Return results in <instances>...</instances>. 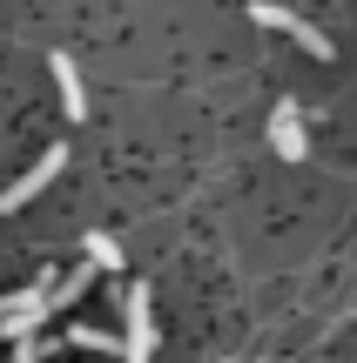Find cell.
<instances>
[{
    "instance_id": "cell-1",
    "label": "cell",
    "mask_w": 357,
    "mask_h": 363,
    "mask_svg": "<svg viewBox=\"0 0 357 363\" xmlns=\"http://www.w3.org/2000/svg\"><path fill=\"white\" fill-rule=\"evenodd\" d=\"M148 289L135 283L128 289V303H121V363H148L155 357V310H148Z\"/></svg>"
},
{
    "instance_id": "cell-2",
    "label": "cell",
    "mask_w": 357,
    "mask_h": 363,
    "mask_svg": "<svg viewBox=\"0 0 357 363\" xmlns=\"http://www.w3.org/2000/svg\"><path fill=\"white\" fill-rule=\"evenodd\" d=\"M250 21H256V27H277V34H290L297 48H304V54H317V61H331V54H337V48H331V34H317L304 13L277 7V0H256V7H250Z\"/></svg>"
},
{
    "instance_id": "cell-3",
    "label": "cell",
    "mask_w": 357,
    "mask_h": 363,
    "mask_svg": "<svg viewBox=\"0 0 357 363\" xmlns=\"http://www.w3.org/2000/svg\"><path fill=\"white\" fill-rule=\"evenodd\" d=\"M48 316H54L48 310V283H34V289H21V296L0 303V337H7V343H27Z\"/></svg>"
},
{
    "instance_id": "cell-4",
    "label": "cell",
    "mask_w": 357,
    "mask_h": 363,
    "mask_svg": "<svg viewBox=\"0 0 357 363\" xmlns=\"http://www.w3.org/2000/svg\"><path fill=\"white\" fill-rule=\"evenodd\" d=\"M61 169H67V142H54L48 155L34 162V169H21V175L7 182V195H0V216H13V208H27V202H34V195L48 189V182L61 175Z\"/></svg>"
},
{
    "instance_id": "cell-5",
    "label": "cell",
    "mask_w": 357,
    "mask_h": 363,
    "mask_svg": "<svg viewBox=\"0 0 357 363\" xmlns=\"http://www.w3.org/2000/svg\"><path fill=\"white\" fill-rule=\"evenodd\" d=\"M270 142H277L283 162H304L310 142H304V108L297 101H277V115H270Z\"/></svg>"
},
{
    "instance_id": "cell-6",
    "label": "cell",
    "mask_w": 357,
    "mask_h": 363,
    "mask_svg": "<svg viewBox=\"0 0 357 363\" xmlns=\"http://www.w3.org/2000/svg\"><path fill=\"white\" fill-rule=\"evenodd\" d=\"M54 88H61V108H67V121H88V88H81V74H75V54H54Z\"/></svg>"
},
{
    "instance_id": "cell-7",
    "label": "cell",
    "mask_w": 357,
    "mask_h": 363,
    "mask_svg": "<svg viewBox=\"0 0 357 363\" xmlns=\"http://www.w3.org/2000/svg\"><path fill=\"white\" fill-rule=\"evenodd\" d=\"M81 256H88V269H94V276H121V262H128V249H121L115 235H101V229H94L88 242H81Z\"/></svg>"
},
{
    "instance_id": "cell-8",
    "label": "cell",
    "mask_w": 357,
    "mask_h": 363,
    "mask_svg": "<svg viewBox=\"0 0 357 363\" xmlns=\"http://www.w3.org/2000/svg\"><path fill=\"white\" fill-rule=\"evenodd\" d=\"M67 343H75V350H94V357H121V337H115V330H101V323H75V330H67Z\"/></svg>"
},
{
    "instance_id": "cell-9",
    "label": "cell",
    "mask_w": 357,
    "mask_h": 363,
    "mask_svg": "<svg viewBox=\"0 0 357 363\" xmlns=\"http://www.w3.org/2000/svg\"><path fill=\"white\" fill-rule=\"evenodd\" d=\"M88 283H94V269H88V262H81V269H67V276H61V289H48V310H61V303L88 296Z\"/></svg>"
},
{
    "instance_id": "cell-10",
    "label": "cell",
    "mask_w": 357,
    "mask_h": 363,
    "mask_svg": "<svg viewBox=\"0 0 357 363\" xmlns=\"http://www.w3.org/2000/svg\"><path fill=\"white\" fill-rule=\"evenodd\" d=\"M40 357H48V343L27 337V343H13V357H7V363H40Z\"/></svg>"
}]
</instances>
